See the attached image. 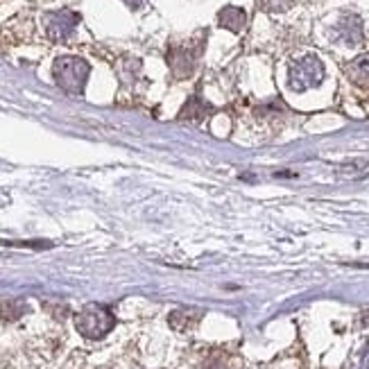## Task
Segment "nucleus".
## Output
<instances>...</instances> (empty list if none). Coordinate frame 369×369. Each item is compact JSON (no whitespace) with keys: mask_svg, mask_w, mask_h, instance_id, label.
I'll return each instance as SVG.
<instances>
[{"mask_svg":"<svg viewBox=\"0 0 369 369\" xmlns=\"http://www.w3.org/2000/svg\"><path fill=\"white\" fill-rule=\"evenodd\" d=\"M75 327L84 338L88 340H100L116 327V317L107 306L100 304H88L84 306L75 317Z\"/></svg>","mask_w":369,"mask_h":369,"instance_id":"f257e3e1","label":"nucleus"},{"mask_svg":"<svg viewBox=\"0 0 369 369\" xmlns=\"http://www.w3.org/2000/svg\"><path fill=\"white\" fill-rule=\"evenodd\" d=\"M88 64L80 57H59L52 66V75L66 93L80 95L88 80Z\"/></svg>","mask_w":369,"mask_h":369,"instance_id":"f03ea898","label":"nucleus"},{"mask_svg":"<svg viewBox=\"0 0 369 369\" xmlns=\"http://www.w3.org/2000/svg\"><path fill=\"white\" fill-rule=\"evenodd\" d=\"M322 80H324V64L315 54L297 59L288 71V84L293 91H308V88L320 86Z\"/></svg>","mask_w":369,"mask_h":369,"instance_id":"7ed1b4c3","label":"nucleus"},{"mask_svg":"<svg viewBox=\"0 0 369 369\" xmlns=\"http://www.w3.org/2000/svg\"><path fill=\"white\" fill-rule=\"evenodd\" d=\"M43 23H46V35L52 39V41H64L69 39L77 23H80V16L73 14V12H50L43 18Z\"/></svg>","mask_w":369,"mask_h":369,"instance_id":"20e7f679","label":"nucleus"},{"mask_svg":"<svg viewBox=\"0 0 369 369\" xmlns=\"http://www.w3.org/2000/svg\"><path fill=\"white\" fill-rule=\"evenodd\" d=\"M335 39L344 46H358L363 41V23L361 18L353 16V14H346L338 20L335 25Z\"/></svg>","mask_w":369,"mask_h":369,"instance_id":"39448f33","label":"nucleus"},{"mask_svg":"<svg viewBox=\"0 0 369 369\" xmlns=\"http://www.w3.org/2000/svg\"><path fill=\"white\" fill-rule=\"evenodd\" d=\"M168 62H170V69L179 75V77H186L188 73H193L195 69V57L191 50L186 48H175L170 52V57H168Z\"/></svg>","mask_w":369,"mask_h":369,"instance_id":"423d86ee","label":"nucleus"},{"mask_svg":"<svg viewBox=\"0 0 369 369\" xmlns=\"http://www.w3.org/2000/svg\"><path fill=\"white\" fill-rule=\"evenodd\" d=\"M218 20L222 28H227L231 32H242V28L247 25V14H245L240 7H225L220 12Z\"/></svg>","mask_w":369,"mask_h":369,"instance_id":"0eeeda50","label":"nucleus"},{"mask_svg":"<svg viewBox=\"0 0 369 369\" xmlns=\"http://www.w3.org/2000/svg\"><path fill=\"white\" fill-rule=\"evenodd\" d=\"M346 75L349 80L358 86H369V54H363V57L353 59L349 66H346Z\"/></svg>","mask_w":369,"mask_h":369,"instance_id":"6e6552de","label":"nucleus"},{"mask_svg":"<svg viewBox=\"0 0 369 369\" xmlns=\"http://www.w3.org/2000/svg\"><path fill=\"white\" fill-rule=\"evenodd\" d=\"M295 0H261V7L265 12H286L293 7Z\"/></svg>","mask_w":369,"mask_h":369,"instance_id":"1a4fd4ad","label":"nucleus"},{"mask_svg":"<svg viewBox=\"0 0 369 369\" xmlns=\"http://www.w3.org/2000/svg\"><path fill=\"white\" fill-rule=\"evenodd\" d=\"M25 312V306L23 304H3L0 306V315H3L5 320H16V317H20Z\"/></svg>","mask_w":369,"mask_h":369,"instance_id":"9d476101","label":"nucleus"},{"mask_svg":"<svg viewBox=\"0 0 369 369\" xmlns=\"http://www.w3.org/2000/svg\"><path fill=\"white\" fill-rule=\"evenodd\" d=\"M351 369H369V346H363V349L356 353Z\"/></svg>","mask_w":369,"mask_h":369,"instance_id":"9b49d317","label":"nucleus"},{"mask_svg":"<svg viewBox=\"0 0 369 369\" xmlns=\"http://www.w3.org/2000/svg\"><path fill=\"white\" fill-rule=\"evenodd\" d=\"M125 3H127V5H129L131 9H139V7H141V5L145 3V0H125Z\"/></svg>","mask_w":369,"mask_h":369,"instance_id":"f8f14e48","label":"nucleus"}]
</instances>
